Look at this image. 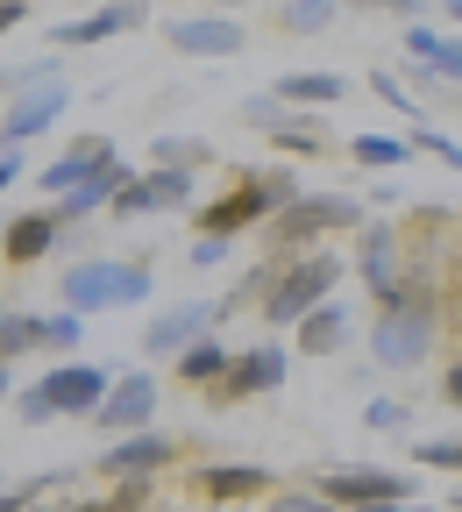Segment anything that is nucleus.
Instances as JSON below:
<instances>
[{
  "mask_svg": "<svg viewBox=\"0 0 462 512\" xmlns=\"http://www.w3.org/2000/svg\"><path fill=\"white\" fill-rule=\"evenodd\" d=\"M441 328H448V299L434 285H406V299L377 306V320H370V363L377 370H420L434 356Z\"/></svg>",
  "mask_w": 462,
  "mask_h": 512,
  "instance_id": "f257e3e1",
  "label": "nucleus"
},
{
  "mask_svg": "<svg viewBox=\"0 0 462 512\" xmlns=\"http://www.w3.org/2000/svg\"><path fill=\"white\" fill-rule=\"evenodd\" d=\"M157 292V271L143 256H79L57 271V299L72 313H114V306H143Z\"/></svg>",
  "mask_w": 462,
  "mask_h": 512,
  "instance_id": "f03ea898",
  "label": "nucleus"
},
{
  "mask_svg": "<svg viewBox=\"0 0 462 512\" xmlns=\"http://www.w3.org/2000/svg\"><path fill=\"white\" fill-rule=\"evenodd\" d=\"M342 271H349V264H342L335 249H306V256H292L285 278L271 285V299L256 306V320H263V328H278V335H285V328H299L306 313H320L327 299H335Z\"/></svg>",
  "mask_w": 462,
  "mask_h": 512,
  "instance_id": "7ed1b4c3",
  "label": "nucleus"
},
{
  "mask_svg": "<svg viewBox=\"0 0 462 512\" xmlns=\"http://www.w3.org/2000/svg\"><path fill=\"white\" fill-rule=\"evenodd\" d=\"M363 221H370V207L349 200V192H306V200H292L263 235L285 256H306V249H327V235H363Z\"/></svg>",
  "mask_w": 462,
  "mask_h": 512,
  "instance_id": "20e7f679",
  "label": "nucleus"
},
{
  "mask_svg": "<svg viewBox=\"0 0 462 512\" xmlns=\"http://www.w3.org/2000/svg\"><path fill=\"white\" fill-rule=\"evenodd\" d=\"M64 107H72V86L57 79V57H43V64H15V72H8V121H0V143L29 150Z\"/></svg>",
  "mask_w": 462,
  "mask_h": 512,
  "instance_id": "39448f33",
  "label": "nucleus"
},
{
  "mask_svg": "<svg viewBox=\"0 0 462 512\" xmlns=\"http://www.w3.org/2000/svg\"><path fill=\"white\" fill-rule=\"evenodd\" d=\"M349 271L370 285V299H377V306L406 299V271H413V242H406V228L391 221V214H370V221H363V235H356Z\"/></svg>",
  "mask_w": 462,
  "mask_h": 512,
  "instance_id": "423d86ee",
  "label": "nucleus"
},
{
  "mask_svg": "<svg viewBox=\"0 0 462 512\" xmlns=\"http://www.w3.org/2000/svg\"><path fill=\"white\" fill-rule=\"evenodd\" d=\"M278 221V200H271V192H263V164L256 171H235V185L221 192V200H200V207H192V228H200V235H249V228H271Z\"/></svg>",
  "mask_w": 462,
  "mask_h": 512,
  "instance_id": "0eeeda50",
  "label": "nucleus"
},
{
  "mask_svg": "<svg viewBox=\"0 0 462 512\" xmlns=\"http://www.w3.org/2000/svg\"><path fill=\"white\" fill-rule=\"evenodd\" d=\"M221 320H228V306H221V299H185V306H171V313H150V328H143V356H150V363H178L192 342H207Z\"/></svg>",
  "mask_w": 462,
  "mask_h": 512,
  "instance_id": "6e6552de",
  "label": "nucleus"
},
{
  "mask_svg": "<svg viewBox=\"0 0 462 512\" xmlns=\"http://www.w3.org/2000/svg\"><path fill=\"white\" fill-rule=\"evenodd\" d=\"M327 498H335L342 512H370V505H413L420 484L406 470H377V463H356V470H320L313 477Z\"/></svg>",
  "mask_w": 462,
  "mask_h": 512,
  "instance_id": "1a4fd4ad",
  "label": "nucleus"
},
{
  "mask_svg": "<svg viewBox=\"0 0 462 512\" xmlns=\"http://www.w3.org/2000/svg\"><path fill=\"white\" fill-rule=\"evenodd\" d=\"M114 363H57V370H43L36 384H43V399L57 406V420H93L100 406H107V392H114Z\"/></svg>",
  "mask_w": 462,
  "mask_h": 512,
  "instance_id": "9d476101",
  "label": "nucleus"
},
{
  "mask_svg": "<svg viewBox=\"0 0 462 512\" xmlns=\"http://www.w3.org/2000/svg\"><path fill=\"white\" fill-rule=\"evenodd\" d=\"M192 185H200V171H171V164H150L136 171V185L114 200V221H143V214H192L200 200H192Z\"/></svg>",
  "mask_w": 462,
  "mask_h": 512,
  "instance_id": "9b49d317",
  "label": "nucleus"
},
{
  "mask_svg": "<svg viewBox=\"0 0 462 512\" xmlns=\"http://www.w3.org/2000/svg\"><path fill=\"white\" fill-rule=\"evenodd\" d=\"M178 456H185V441H178V434H164V427H143V434H121V441H107L93 470H100L107 484H121V477H164Z\"/></svg>",
  "mask_w": 462,
  "mask_h": 512,
  "instance_id": "f8f14e48",
  "label": "nucleus"
},
{
  "mask_svg": "<svg viewBox=\"0 0 462 512\" xmlns=\"http://www.w3.org/2000/svg\"><path fill=\"white\" fill-rule=\"evenodd\" d=\"M406 57H413V86H427L434 100H448V93L462 86V36H455V29L413 22V29H406Z\"/></svg>",
  "mask_w": 462,
  "mask_h": 512,
  "instance_id": "ddd939ff",
  "label": "nucleus"
},
{
  "mask_svg": "<svg viewBox=\"0 0 462 512\" xmlns=\"http://www.w3.org/2000/svg\"><path fill=\"white\" fill-rule=\"evenodd\" d=\"M285 377H292V349H285V342H256V349L235 356V370H228V384L214 392V406L271 399V392H285Z\"/></svg>",
  "mask_w": 462,
  "mask_h": 512,
  "instance_id": "4468645a",
  "label": "nucleus"
},
{
  "mask_svg": "<svg viewBox=\"0 0 462 512\" xmlns=\"http://www.w3.org/2000/svg\"><path fill=\"white\" fill-rule=\"evenodd\" d=\"M164 43L178 50V57H242L249 50V29L235 22V15H178V22H164Z\"/></svg>",
  "mask_w": 462,
  "mask_h": 512,
  "instance_id": "2eb2a0df",
  "label": "nucleus"
},
{
  "mask_svg": "<svg viewBox=\"0 0 462 512\" xmlns=\"http://www.w3.org/2000/svg\"><path fill=\"white\" fill-rule=\"evenodd\" d=\"M150 420H157V377L150 370H121L114 392H107V406L93 413V427L121 441V434H143Z\"/></svg>",
  "mask_w": 462,
  "mask_h": 512,
  "instance_id": "dca6fc26",
  "label": "nucleus"
},
{
  "mask_svg": "<svg viewBox=\"0 0 462 512\" xmlns=\"http://www.w3.org/2000/svg\"><path fill=\"white\" fill-rule=\"evenodd\" d=\"M143 22H150L143 0H107V8H93V15L57 22V29H50V50H93V43H114V36L143 29Z\"/></svg>",
  "mask_w": 462,
  "mask_h": 512,
  "instance_id": "f3484780",
  "label": "nucleus"
},
{
  "mask_svg": "<svg viewBox=\"0 0 462 512\" xmlns=\"http://www.w3.org/2000/svg\"><path fill=\"white\" fill-rule=\"evenodd\" d=\"M192 491H200L207 505H256V498L278 491V477L263 463H200L192 470Z\"/></svg>",
  "mask_w": 462,
  "mask_h": 512,
  "instance_id": "a211bd4d",
  "label": "nucleus"
},
{
  "mask_svg": "<svg viewBox=\"0 0 462 512\" xmlns=\"http://www.w3.org/2000/svg\"><path fill=\"white\" fill-rule=\"evenodd\" d=\"M128 185H136V171H128V157L114 150V157H107V164H100V171L79 185V192H64V200H50V207H57V221H64V228H79V221H93L100 207L114 214V200H121Z\"/></svg>",
  "mask_w": 462,
  "mask_h": 512,
  "instance_id": "6ab92c4d",
  "label": "nucleus"
},
{
  "mask_svg": "<svg viewBox=\"0 0 462 512\" xmlns=\"http://www.w3.org/2000/svg\"><path fill=\"white\" fill-rule=\"evenodd\" d=\"M114 157V136H79V143H64L43 171H36V192H50V200H64V192H79L100 164Z\"/></svg>",
  "mask_w": 462,
  "mask_h": 512,
  "instance_id": "aec40b11",
  "label": "nucleus"
},
{
  "mask_svg": "<svg viewBox=\"0 0 462 512\" xmlns=\"http://www.w3.org/2000/svg\"><path fill=\"white\" fill-rule=\"evenodd\" d=\"M57 235H64V221H57V207H29V214H15L8 221V264L15 271H29V264H43V256L57 249Z\"/></svg>",
  "mask_w": 462,
  "mask_h": 512,
  "instance_id": "412c9836",
  "label": "nucleus"
},
{
  "mask_svg": "<svg viewBox=\"0 0 462 512\" xmlns=\"http://www.w3.org/2000/svg\"><path fill=\"white\" fill-rule=\"evenodd\" d=\"M292 342H299V356H335V349H349V342H356V306L327 299L320 313H306L299 328H292Z\"/></svg>",
  "mask_w": 462,
  "mask_h": 512,
  "instance_id": "4be33fe9",
  "label": "nucleus"
},
{
  "mask_svg": "<svg viewBox=\"0 0 462 512\" xmlns=\"http://www.w3.org/2000/svg\"><path fill=\"white\" fill-rule=\"evenodd\" d=\"M356 86L342 79V72H327V64H320V72H285L278 79V100L285 107H299V114H327V107H342Z\"/></svg>",
  "mask_w": 462,
  "mask_h": 512,
  "instance_id": "5701e85b",
  "label": "nucleus"
},
{
  "mask_svg": "<svg viewBox=\"0 0 462 512\" xmlns=\"http://www.w3.org/2000/svg\"><path fill=\"white\" fill-rule=\"evenodd\" d=\"M271 143H278L285 157H342V150H349V136H335L320 114H299V107H292V121L278 128Z\"/></svg>",
  "mask_w": 462,
  "mask_h": 512,
  "instance_id": "b1692460",
  "label": "nucleus"
},
{
  "mask_svg": "<svg viewBox=\"0 0 462 512\" xmlns=\"http://www.w3.org/2000/svg\"><path fill=\"white\" fill-rule=\"evenodd\" d=\"M171 370H178V384H185V392H221V384H228V370H235V349H221V342L207 335V342H192V349H185Z\"/></svg>",
  "mask_w": 462,
  "mask_h": 512,
  "instance_id": "393cba45",
  "label": "nucleus"
},
{
  "mask_svg": "<svg viewBox=\"0 0 462 512\" xmlns=\"http://www.w3.org/2000/svg\"><path fill=\"white\" fill-rule=\"evenodd\" d=\"M29 328H36V356H57V363H72L79 342H86V313H29Z\"/></svg>",
  "mask_w": 462,
  "mask_h": 512,
  "instance_id": "a878e982",
  "label": "nucleus"
},
{
  "mask_svg": "<svg viewBox=\"0 0 462 512\" xmlns=\"http://www.w3.org/2000/svg\"><path fill=\"white\" fill-rule=\"evenodd\" d=\"M342 157L384 178V171H399V164H406V157H420V150H413V136H384V128H370V136H349V150H342Z\"/></svg>",
  "mask_w": 462,
  "mask_h": 512,
  "instance_id": "bb28decb",
  "label": "nucleus"
},
{
  "mask_svg": "<svg viewBox=\"0 0 462 512\" xmlns=\"http://www.w3.org/2000/svg\"><path fill=\"white\" fill-rule=\"evenodd\" d=\"M342 8H349V0H285V8H278V29H285V36H327Z\"/></svg>",
  "mask_w": 462,
  "mask_h": 512,
  "instance_id": "cd10ccee",
  "label": "nucleus"
},
{
  "mask_svg": "<svg viewBox=\"0 0 462 512\" xmlns=\"http://www.w3.org/2000/svg\"><path fill=\"white\" fill-rule=\"evenodd\" d=\"M150 164L200 171V164H214V143H200V136H157V143H150Z\"/></svg>",
  "mask_w": 462,
  "mask_h": 512,
  "instance_id": "c85d7f7f",
  "label": "nucleus"
},
{
  "mask_svg": "<svg viewBox=\"0 0 462 512\" xmlns=\"http://www.w3.org/2000/svg\"><path fill=\"white\" fill-rule=\"evenodd\" d=\"M72 477H79V470H36V477H15L8 491H0V512H29L43 491H64Z\"/></svg>",
  "mask_w": 462,
  "mask_h": 512,
  "instance_id": "c756f323",
  "label": "nucleus"
},
{
  "mask_svg": "<svg viewBox=\"0 0 462 512\" xmlns=\"http://www.w3.org/2000/svg\"><path fill=\"white\" fill-rule=\"evenodd\" d=\"M235 114H242L249 128H263V143H271V136H278V128L292 121V107L278 100V86H263V93H242V107H235Z\"/></svg>",
  "mask_w": 462,
  "mask_h": 512,
  "instance_id": "7c9ffc66",
  "label": "nucleus"
},
{
  "mask_svg": "<svg viewBox=\"0 0 462 512\" xmlns=\"http://www.w3.org/2000/svg\"><path fill=\"white\" fill-rule=\"evenodd\" d=\"M263 512H342V505L327 498L320 484H278L271 498H263Z\"/></svg>",
  "mask_w": 462,
  "mask_h": 512,
  "instance_id": "2f4dec72",
  "label": "nucleus"
},
{
  "mask_svg": "<svg viewBox=\"0 0 462 512\" xmlns=\"http://www.w3.org/2000/svg\"><path fill=\"white\" fill-rule=\"evenodd\" d=\"M420 470H462V434H413Z\"/></svg>",
  "mask_w": 462,
  "mask_h": 512,
  "instance_id": "473e14b6",
  "label": "nucleus"
},
{
  "mask_svg": "<svg viewBox=\"0 0 462 512\" xmlns=\"http://www.w3.org/2000/svg\"><path fill=\"white\" fill-rule=\"evenodd\" d=\"M0 356H8V363L36 356V328H29V313H22V306H8V313H0Z\"/></svg>",
  "mask_w": 462,
  "mask_h": 512,
  "instance_id": "72a5a7b5",
  "label": "nucleus"
},
{
  "mask_svg": "<svg viewBox=\"0 0 462 512\" xmlns=\"http://www.w3.org/2000/svg\"><path fill=\"white\" fill-rule=\"evenodd\" d=\"M363 427H370V434H406V427H413V406H406V399H370V406H363Z\"/></svg>",
  "mask_w": 462,
  "mask_h": 512,
  "instance_id": "f704fd0d",
  "label": "nucleus"
},
{
  "mask_svg": "<svg viewBox=\"0 0 462 512\" xmlns=\"http://www.w3.org/2000/svg\"><path fill=\"white\" fill-rule=\"evenodd\" d=\"M370 93H377L384 107H399V114H413V121H420V100H413V86H406L399 72H370Z\"/></svg>",
  "mask_w": 462,
  "mask_h": 512,
  "instance_id": "c9c22d12",
  "label": "nucleus"
},
{
  "mask_svg": "<svg viewBox=\"0 0 462 512\" xmlns=\"http://www.w3.org/2000/svg\"><path fill=\"white\" fill-rule=\"evenodd\" d=\"M228 256H235V242H228V235H192V249H185V264H192V271H221Z\"/></svg>",
  "mask_w": 462,
  "mask_h": 512,
  "instance_id": "e433bc0d",
  "label": "nucleus"
},
{
  "mask_svg": "<svg viewBox=\"0 0 462 512\" xmlns=\"http://www.w3.org/2000/svg\"><path fill=\"white\" fill-rule=\"evenodd\" d=\"M413 150H420V157H434V164H448V171H462V143H455V136H441V128H413Z\"/></svg>",
  "mask_w": 462,
  "mask_h": 512,
  "instance_id": "4c0bfd02",
  "label": "nucleus"
},
{
  "mask_svg": "<svg viewBox=\"0 0 462 512\" xmlns=\"http://www.w3.org/2000/svg\"><path fill=\"white\" fill-rule=\"evenodd\" d=\"M107 498H114L121 512H150V505H157V477H121Z\"/></svg>",
  "mask_w": 462,
  "mask_h": 512,
  "instance_id": "58836bf2",
  "label": "nucleus"
},
{
  "mask_svg": "<svg viewBox=\"0 0 462 512\" xmlns=\"http://www.w3.org/2000/svg\"><path fill=\"white\" fill-rule=\"evenodd\" d=\"M263 192L278 200V214H285L292 200H306V192H299V171H292V164H263Z\"/></svg>",
  "mask_w": 462,
  "mask_h": 512,
  "instance_id": "ea45409f",
  "label": "nucleus"
},
{
  "mask_svg": "<svg viewBox=\"0 0 462 512\" xmlns=\"http://www.w3.org/2000/svg\"><path fill=\"white\" fill-rule=\"evenodd\" d=\"M15 420H22V427H50V420H57V406L43 399V384H29V392H15Z\"/></svg>",
  "mask_w": 462,
  "mask_h": 512,
  "instance_id": "a19ab883",
  "label": "nucleus"
},
{
  "mask_svg": "<svg viewBox=\"0 0 462 512\" xmlns=\"http://www.w3.org/2000/svg\"><path fill=\"white\" fill-rule=\"evenodd\" d=\"M349 8H370V15H399L406 29L427 22V0H349Z\"/></svg>",
  "mask_w": 462,
  "mask_h": 512,
  "instance_id": "79ce46f5",
  "label": "nucleus"
},
{
  "mask_svg": "<svg viewBox=\"0 0 462 512\" xmlns=\"http://www.w3.org/2000/svg\"><path fill=\"white\" fill-rule=\"evenodd\" d=\"M22 171H29V150L0 143V185H22Z\"/></svg>",
  "mask_w": 462,
  "mask_h": 512,
  "instance_id": "37998d69",
  "label": "nucleus"
},
{
  "mask_svg": "<svg viewBox=\"0 0 462 512\" xmlns=\"http://www.w3.org/2000/svg\"><path fill=\"white\" fill-rule=\"evenodd\" d=\"M441 399H448V406L462 413V349H455V363L441 370Z\"/></svg>",
  "mask_w": 462,
  "mask_h": 512,
  "instance_id": "c03bdc74",
  "label": "nucleus"
},
{
  "mask_svg": "<svg viewBox=\"0 0 462 512\" xmlns=\"http://www.w3.org/2000/svg\"><path fill=\"white\" fill-rule=\"evenodd\" d=\"M64 512H121V505H114V498H72Z\"/></svg>",
  "mask_w": 462,
  "mask_h": 512,
  "instance_id": "a18cd8bd",
  "label": "nucleus"
},
{
  "mask_svg": "<svg viewBox=\"0 0 462 512\" xmlns=\"http://www.w3.org/2000/svg\"><path fill=\"white\" fill-rule=\"evenodd\" d=\"M370 512H441V505H420V498H413V505H370Z\"/></svg>",
  "mask_w": 462,
  "mask_h": 512,
  "instance_id": "49530a36",
  "label": "nucleus"
},
{
  "mask_svg": "<svg viewBox=\"0 0 462 512\" xmlns=\"http://www.w3.org/2000/svg\"><path fill=\"white\" fill-rule=\"evenodd\" d=\"M441 15H448V22H455V29H462V0H441Z\"/></svg>",
  "mask_w": 462,
  "mask_h": 512,
  "instance_id": "de8ad7c7",
  "label": "nucleus"
},
{
  "mask_svg": "<svg viewBox=\"0 0 462 512\" xmlns=\"http://www.w3.org/2000/svg\"><path fill=\"white\" fill-rule=\"evenodd\" d=\"M207 512H249V505H207Z\"/></svg>",
  "mask_w": 462,
  "mask_h": 512,
  "instance_id": "09e8293b",
  "label": "nucleus"
},
{
  "mask_svg": "<svg viewBox=\"0 0 462 512\" xmlns=\"http://www.w3.org/2000/svg\"><path fill=\"white\" fill-rule=\"evenodd\" d=\"M448 505H455V512H462V484H455V498H448Z\"/></svg>",
  "mask_w": 462,
  "mask_h": 512,
  "instance_id": "8fccbe9b",
  "label": "nucleus"
},
{
  "mask_svg": "<svg viewBox=\"0 0 462 512\" xmlns=\"http://www.w3.org/2000/svg\"><path fill=\"white\" fill-rule=\"evenodd\" d=\"M29 512H50V505H29ZM57 512H64V505H57Z\"/></svg>",
  "mask_w": 462,
  "mask_h": 512,
  "instance_id": "3c124183",
  "label": "nucleus"
},
{
  "mask_svg": "<svg viewBox=\"0 0 462 512\" xmlns=\"http://www.w3.org/2000/svg\"><path fill=\"white\" fill-rule=\"evenodd\" d=\"M29 8H36V0H29Z\"/></svg>",
  "mask_w": 462,
  "mask_h": 512,
  "instance_id": "603ef678",
  "label": "nucleus"
}]
</instances>
